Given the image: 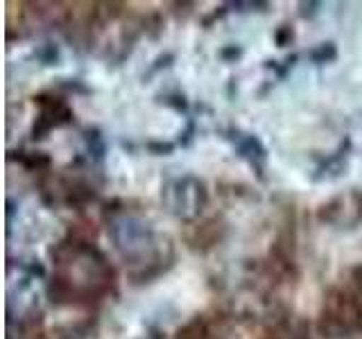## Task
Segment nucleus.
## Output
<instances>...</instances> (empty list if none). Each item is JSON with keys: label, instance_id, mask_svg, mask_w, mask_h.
Returning <instances> with one entry per match:
<instances>
[{"label": "nucleus", "instance_id": "obj_1", "mask_svg": "<svg viewBox=\"0 0 362 339\" xmlns=\"http://www.w3.org/2000/svg\"><path fill=\"white\" fill-rule=\"evenodd\" d=\"M362 323V305L360 301L344 290H333L328 294L324 314H322V331L328 335L351 333Z\"/></svg>", "mask_w": 362, "mask_h": 339}]
</instances>
